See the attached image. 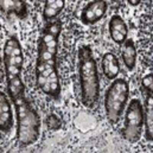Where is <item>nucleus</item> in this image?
Wrapping results in <instances>:
<instances>
[{"instance_id": "obj_8", "label": "nucleus", "mask_w": 153, "mask_h": 153, "mask_svg": "<svg viewBox=\"0 0 153 153\" xmlns=\"http://www.w3.org/2000/svg\"><path fill=\"white\" fill-rule=\"evenodd\" d=\"M121 56L126 67L129 70H132L136 66L137 53L135 42L132 38H128L123 44Z\"/></svg>"}, {"instance_id": "obj_10", "label": "nucleus", "mask_w": 153, "mask_h": 153, "mask_svg": "<svg viewBox=\"0 0 153 153\" xmlns=\"http://www.w3.org/2000/svg\"><path fill=\"white\" fill-rule=\"evenodd\" d=\"M153 93H147L145 102V124L146 135L149 140L152 141L153 133Z\"/></svg>"}, {"instance_id": "obj_9", "label": "nucleus", "mask_w": 153, "mask_h": 153, "mask_svg": "<svg viewBox=\"0 0 153 153\" xmlns=\"http://www.w3.org/2000/svg\"><path fill=\"white\" fill-rule=\"evenodd\" d=\"M12 111L9 100L4 94L1 96V128L4 131L10 129L12 125Z\"/></svg>"}, {"instance_id": "obj_3", "label": "nucleus", "mask_w": 153, "mask_h": 153, "mask_svg": "<svg viewBox=\"0 0 153 153\" xmlns=\"http://www.w3.org/2000/svg\"><path fill=\"white\" fill-rule=\"evenodd\" d=\"M129 87L128 82L120 78L115 79L105 94V106L109 122L116 124L119 122L128 102Z\"/></svg>"}, {"instance_id": "obj_12", "label": "nucleus", "mask_w": 153, "mask_h": 153, "mask_svg": "<svg viewBox=\"0 0 153 153\" xmlns=\"http://www.w3.org/2000/svg\"><path fill=\"white\" fill-rule=\"evenodd\" d=\"M128 2L129 3V4L132 6H137V5H138L139 4H140V2H141L140 1H128Z\"/></svg>"}, {"instance_id": "obj_11", "label": "nucleus", "mask_w": 153, "mask_h": 153, "mask_svg": "<svg viewBox=\"0 0 153 153\" xmlns=\"http://www.w3.org/2000/svg\"><path fill=\"white\" fill-rule=\"evenodd\" d=\"M142 85L147 93H153V74L146 75L142 79Z\"/></svg>"}, {"instance_id": "obj_1", "label": "nucleus", "mask_w": 153, "mask_h": 153, "mask_svg": "<svg viewBox=\"0 0 153 153\" xmlns=\"http://www.w3.org/2000/svg\"><path fill=\"white\" fill-rule=\"evenodd\" d=\"M78 58L82 102L86 107L91 108L99 99L100 83L97 65L91 46H80Z\"/></svg>"}, {"instance_id": "obj_7", "label": "nucleus", "mask_w": 153, "mask_h": 153, "mask_svg": "<svg viewBox=\"0 0 153 153\" xmlns=\"http://www.w3.org/2000/svg\"><path fill=\"white\" fill-rule=\"evenodd\" d=\"M101 65L105 76L108 79L113 80L116 78L120 73L119 59L114 53L108 52L102 57Z\"/></svg>"}, {"instance_id": "obj_4", "label": "nucleus", "mask_w": 153, "mask_h": 153, "mask_svg": "<svg viewBox=\"0 0 153 153\" xmlns=\"http://www.w3.org/2000/svg\"><path fill=\"white\" fill-rule=\"evenodd\" d=\"M144 122L141 102L134 98L130 102L125 116L121 134L124 139L131 143H136L141 138Z\"/></svg>"}, {"instance_id": "obj_6", "label": "nucleus", "mask_w": 153, "mask_h": 153, "mask_svg": "<svg viewBox=\"0 0 153 153\" xmlns=\"http://www.w3.org/2000/svg\"><path fill=\"white\" fill-rule=\"evenodd\" d=\"M108 30L112 40L117 44L122 45L128 39V25L120 15L114 14L111 17Z\"/></svg>"}, {"instance_id": "obj_5", "label": "nucleus", "mask_w": 153, "mask_h": 153, "mask_svg": "<svg viewBox=\"0 0 153 153\" xmlns=\"http://www.w3.org/2000/svg\"><path fill=\"white\" fill-rule=\"evenodd\" d=\"M108 4L106 1H91L82 9L80 20L86 25H91L100 21L106 14L108 9Z\"/></svg>"}, {"instance_id": "obj_2", "label": "nucleus", "mask_w": 153, "mask_h": 153, "mask_svg": "<svg viewBox=\"0 0 153 153\" xmlns=\"http://www.w3.org/2000/svg\"><path fill=\"white\" fill-rule=\"evenodd\" d=\"M17 117L18 136L23 144L36 141L39 134L40 120L31 105L23 97L15 101Z\"/></svg>"}]
</instances>
